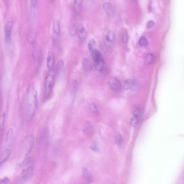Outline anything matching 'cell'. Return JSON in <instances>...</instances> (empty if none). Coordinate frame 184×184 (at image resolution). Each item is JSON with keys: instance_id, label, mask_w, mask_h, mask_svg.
Here are the masks:
<instances>
[{"instance_id": "13", "label": "cell", "mask_w": 184, "mask_h": 184, "mask_svg": "<svg viewBox=\"0 0 184 184\" xmlns=\"http://www.w3.org/2000/svg\"><path fill=\"white\" fill-rule=\"evenodd\" d=\"M83 131L87 135H92L94 132V129L90 123L87 121L85 123L83 128Z\"/></svg>"}, {"instance_id": "17", "label": "cell", "mask_w": 184, "mask_h": 184, "mask_svg": "<svg viewBox=\"0 0 184 184\" xmlns=\"http://www.w3.org/2000/svg\"><path fill=\"white\" fill-rule=\"evenodd\" d=\"M92 56L93 60L95 62L103 58L100 52L98 50L96 49H94L92 52Z\"/></svg>"}, {"instance_id": "30", "label": "cell", "mask_w": 184, "mask_h": 184, "mask_svg": "<svg viewBox=\"0 0 184 184\" xmlns=\"http://www.w3.org/2000/svg\"><path fill=\"white\" fill-rule=\"evenodd\" d=\"M154 25V22L153 20L149 21L147 23V28H151Z\"/></svg>"}, {"instance_id": "11", "label": "cell", "mask_w": 184, "mask_h": 184, "mask_svg": "<svg viewBox=\"0 0 184 184\" xmlns=\"http://www.w3.org/2000/svg\"><path fill=\"white\" fill-rule=\"evenodd\" d=\"M82 67L84 71L86 73H90L92 71V64L87 58H85L83 60Z\"/></svg>"}, {"instance_id": "3", "label": "cell", "mask_w": 184, "mask_h": 184, "mask_svg": "<svg viewBox=\"0 0 184 184\" xmlns=\"http://www.w3.org/2000/svg\"><path fill=\"white\" fill-rule=\"evenodd\" d=\"M33 159L32 157L26 158L23 161L24 168L22 173L23 180H28L32 176L33 170Z\"/></svg>"}, {"instance_id": "32", "label": "cell", "mask_w": 184, "mask_h": 184, "mask_svg": "<svg viewBox=\"0 0 184 184\" xmlns=\"http://www.w3.org/2000/svg\"><path fill=\"white\" fill-rule=\"evenodd\" d=\"M32 6L33 7H36L37 5L38 0H30Z\"/></svg>"}, {"instance_id": "25", "label": "cell", "mask_w": 184, "mask_h": 184, "mask_svg": "<svg viewBox=\"0 0 184 184\" xmlns=\"http://www.w3.org/2000/svg\"><path fill=\"white\" fill-rule=\"evenodd\" d=\"M140 118L137 117L133 116L131 118L130 124L131 126L135 127L138 124Z\"/></svg>"}, {"instance_id": "16", "label": "cell", "mask_w": 184, "mask_h": 184, "mask_svg": "<svg viewBox=\"0 0 184 184\" xmlns=\"http://www.w3.org/2000/svg\"><path fill=\"white\" fill-rule=\"evenodd\" d=\"M82 176L85 179L89 181H92V174L86 168H83L82 171Z\"/></svg>"}, {"instance_id": "18", "label": "cell", "mask_w": 184, "mask_h": 184, "mask_svg": "<svg viewBox=\"0 0 184 184\" xmlns=\"http://www.w3.org/2000/svg\"><path fill=\"white\" fill-rule=\"evenodd\" d=\"M83 1V0H74L73 8L75 12L78 13L80 11Z\"/></svg>"}, {"instance_id": "14", "label": "cell", "mask_w": 184, "mask_h": 184, "mask_svg": "<svg viewBox=\"0 0 184 184\" xmlns=\"http://www.w3.org/2000/svg\"><path fill=\"white\" fill-rule=\"evenodd\" d=\"M103 8L104 10L106 12V13L110 16H113L114 13V10L113 8L109 3H105L103 4Z\"/></svg>"}, {"instance_id": "26", "label": "cell", "mask_w": 184, "mask_h": 184, "mask_svg": "<svg viewBox=\"0 0 184 184\" xmlns=\"http://www.w3.org/2000/svg\"><path fill=\"white\" fill-rule=\"evenodd\" d=\"M90 109L91 111L96 114H98L99 113L98 109H97V106L94 103H90L89 104Z\"/></svg>"}, {"instance_id": "33", "label": "cell", "mask_w": 184, "mask_h": 184, "mask_svg": "<svg viewBox=\"0 0 184 184\" xmlns=\"http://www.w3.org/2000/svg\"><path fill=\"white\" fill-rule=\"evenodd\" d=\"M131 1H136L137 0H131Z\"/></svg>"}, {"instance_id": "29", "label": "cell", "mask_w": 184, "mask_h": 184, "mask_svg": "<svg viewBox=\"0 0 184 184\" xmlns=\"http://www.w3.org/2000/svg\"><path fill=\"white\" fill-rule=\"evenodd\" d=\"M10 180L9 178L5 177L4 178L1 179L0 180V183L2 184H6L9 183Z\"/></svg>"}, {"instance_id": "21", "label": "cell", "mask_w": 184, "mask_h": 184, "mask_svg": "<svg viewBox=\"0 0 184 184\" xmlns=\"http://www.w3.org/2000/svg\"><path fill=\"white\" fill-rule=\"evenodd\" d=\"M95 68L97 71L101 72L103 70L104 66V61L103 58L95 62Z\"/></svg>"}, {"instance_id": "1", "label": "cell", "mask_w": 184, "mask_h": 184, "mask_svg": "<svg viewBox=\"0 0 184 184\" xmlns=\"http://www.w3.org/2000/svg\"><path fill=\"white\" fill-rule=\"evenodd\" d=\"M38 105L37 92L34 84L31 83L28 87L26 100L27 114L29 118H31L34 116Z\"/></svg>"}, {"instance_id": "5", "label": "cell", "mask_w": 184, "mask_h": 184, "mask_svg": "<svg viewBox=\"0 0 184 184\" xmlns=\"http://www.w3.org/2000/svg\"><path fill=\"white\" fill-rule=\"evenodd\" d=\"M60 21L55 19L53 22V41L55 45L60 42Z\"/></svg>"}, {"instance_id": "9", "label": "cell", "mask_w": 184, "mask_h": 184, "mask_svg": "<svg viewBox=\"0 0 184 184\" xmlns=\"http://www.w3.org/2000/svg\"><path fill=\"white\" fill-rule=\"evenodd\" d=\"M41 48L39 46L35 48L33 53V60L35 63H39L41 60Z\"/></svg>"}, {"instance_id": "8", "label": "cell", "mask_w": 184, "mask_h": 184, "mask_svg": "<svg viewBox=\"0 0 184 184\" xmlns=\"http://www.w3.org/2000/svg\"><path fill=\"white\" fill-rule=\"evenodd\" d=\"M78 36L81 41L84 40L87 36V33L84 27L82 24H80L77 29Z\"/></svg>"}, {"instance_id": "2", "label": "cell", "mask_w": 184, "mask_h": 184, "mask_svg": "<svg viewBox=\"0 0 184 184\" xmlns=\"http://www.w3.org/2000/svg\"><path fill=\"white\" fill-rule=\"evenodd\" d=\"M14 132L12 129H9L6 134L1 153V164L7 161L10 156L14 142Z\"/></svg>"}, {"instance_id": "7", "label": "cell", "mask_w": 184, "mask_h": 184, "mask_svg": "<svg viewBox=\"0 0 184 184\" xmlns=\"http://www.w3.org/2000/svg\"><path fill=\"white\" fill-rule=\"evenodd\" d=\"M108 84L110 88L116 92H119L121 88L120 81L116 77H112L109 78L108 81Z\"/></svg>"}, {"instance_id": "6", "label": "cell", "mask_w": 184, "mask_h": 184, "mask_svg": "<svg viewBox=\"0 0 184 184\" xmlns=\"http://www.w3.org/2000/svg\"><path fill=\"white\" fill-rule=\"evenodd\" d=\"M13 24V21L12 19H9L6 23L4 28L5 39L7 43H9L11 41V33Z\"/></svg>"}, {"instance_id": "10", "label": "cell", "mask_w": 184, "mask_h": 184, "mask_svg": "<svg viewBox=\"0 0 184 184\" xmlns=\"http://www.w3.org/2000/svg\"><path fill=\"white\" fill-rule=\"evenodd\" d=\"M136 82L132 79H128L125 81L124 88L126 90H134L136 88Z\"/></svg>"}, {"instance_id": "27", "label": "cell", "mask_w": 184, "mask_h": 184, "mask_svg": "<svg viewBox=\"0 0 184 184\" xmlns=\"http://www.w3.org/2000/svg\"><path fill=\"white\" fill-rule=\"evenodd\" d=\"M123 141V137L121 134H118L115 137V142L116 144L119 145L122 143Z\"/></svg>"}, {"instance_id": "15", "label": "cell", "mask_w": 184, "mask_h": 184, "mask_svg": "<svg viewBox=\"0 0 184 184\" xmlns=\"http://www.w3.org/2000/svg\"><path fill=\"white\" fill-rule=\"evenodd\" d=\"M115 36L113 32L110 30L109 31L105 36V40L107 42L109 43H113L114 42Z\"/></svg>"}, {"instance_id": "4", "label": "cell", "mask_w": 184, "mask_h": 184, "mask_svg": "<svg viewBox=\"0 0 184 184\" xmlns=\"http://www.w3.org/2000/svg\"><path fill=\"white\" fill-rule=\"evenodd\" d=\"M54 77V69L49 70L45 81L44 86V94L48 97L50 95L53 85Z\"/></svg>"}, {"instance_id": "34", "label": "cell", "mask_w": 184, "mask_h": 184, "mask_svg": "<svg viewBox=\"0 0 184 184\" xmlns=\"http://www.w3.org/2000/svg\"><path fill=\"white\" fill-rule=\"evenodd\" d=\"M53 1V0H49L50 2H51Z\"/></svg>"}, {"instance_id": "20", "label": "cell", "mask_w": 184, "mask_h": 184, "mask_svg": "<svg viewBox=\"0 0 184 184\" xmlns=\"http://www.w3.org/2000/svg\"><path fill=\"white\" fill-rule=\"evenodd\" d=\"M132 113L133 116L140 118L142 114V110L141 108L137 105H136L132 109Z\"/></svg>"}, {"instance_id": "12", "label": "cell", "mask_w": 184, "mask_h": 184, "mask_svg": "<svg viewBox=\"0 0 184 184\" xmlns=\"http://www.w3.org/2000/svg\"><path fill=\"white\" fill-rule=\"evenodd\" d=\"M47 66L49 70L53 69L54 60L53 54L49 52L47 59Z\"/></svg>"}, {"instance_id": "19", "label": "cell", "mask_w": 184, "mask_h": 184, "mask_svg": "<svg viewBox=\"0 0 184 184\" xmlns=\"http://www.w3.org/2000/svg\"><path fill=\"white\" fill-rule=\"evenodd\" d=\"M154 55L152 53H148L145 57V63L146 65H151L154 62L155 60Z\"/></svg>"}, {"instance_id": "31", "label": "cell", "mask_w": 184, "mask_h": 184, "mask_svg": "<svg viewBox=\"0 0 184 184\" xmlns=\"http://www.w3.org/2000/svg\"><path fill=\"white\" fill-rule=\"evenodd\" d=\"M122 40L124 42L127 43L128 41V36L126 33H123L122 35Z\"/></svg>"}, {"instance_id": "23", "label": "cell", "mask_w": 184, "mask_h": 184, "mask_svg": "<svg viewBox=\"0 0 184 184\" xmlns=\"http://www.w3.org/2000/svg\"><path fill=\"white\" fill-rule=\"evenodd\" d=\"M96 46L97 43L95 40L92 39L90 40L88 44V47L90 52H92L94 49H96Z\"/></svg>"}, {"instance_id": "28", "label": "cell", "mask_w": 184, "mask_h": 184, "mask_svg": "<svg viewBox=\"0 0 184 184\" xmlns=\"http://www.w3.org/2000/svg\"><path fill=\"white\" fill-rule=\"evenodd\" d=\"M91 148L93 151L98 152L99 151V149L98 148V146L97 142L96 141L93 142Z\"/></svg>"}, {"instance_id": "22", "label": "cell", "mask_w": 184, "mask_h": 184, "mask_svg": "<svg viewBox=\"0 0 184 184\" xmlns=\"http://www.w3.org/2000/svg\"><path fill=\"white\" fill-rule=\"evenodd\" d=\"M65 66V62L62 60H60L58 62L57 65V71L58 74L61 72Z\"/></svg>"}, {"instance_id": "24", "label": "cell", "mask_w": 184, "mask_h": 184, "mask_svg": "<svg viewBox=\"0 0 184 184\" xmlns=\"http://www.w3.org/2000/svg\"><path fill=\"white\" fill-rule=\"evenodd\" d=\"M148 39L145 36H142L139 41V44L142 47H145L148 45Z\"/></svg>"}]
</instances>
